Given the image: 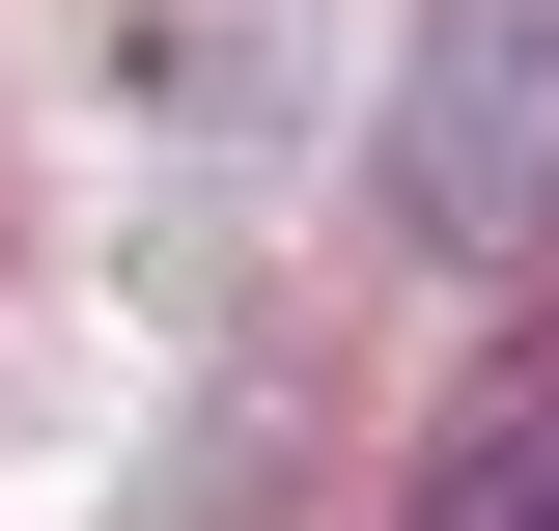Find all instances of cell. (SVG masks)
I'll use <instances>...</instances> for the list:
<instances>
[{
    "label": "cell",
    "instance_id": "2",
    "mask_svg": "<svg viewBox=\"0 0 559 531\" xmlns=\"http://www.w3.org/2000/svg\"><path fill=\"white\" fill-rule=\"evenodd\" d=\"M419 531H559V392H476L419 448Z\"/></svg>",
    "mask_w": 559,
    "mask_h": 531
},
{
    "label": "cell",
    "instance_id": "1",
    "mask_svg": "<svg viewBox=\"0 0 559 531\" xmlns=\"http://www.w3.org/2000/svg\"><path fill=\"white\" fill-rule=\"evenodd\" d=\"M392 224L419 252H559V0H419L392 57Z\"/></svg>",
    "mask_w": 559,
    "mask_h": 531
}]
</instances>
